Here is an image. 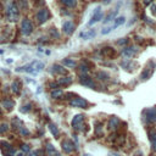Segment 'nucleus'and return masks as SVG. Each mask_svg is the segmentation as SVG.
<instances>
[{"instance_id":"79ce46f5","label":"nucleus","mask_w":156,"mask_h":156,"mask_svg":"<svg viewBox=\"0 0 156 156\" xmlns=\"http://www.w3.org/2000/svg\"><path fill=\"white\" fill-rule=\"evenodd\" d=\"M151 10H153V13H156V5L155 4L151 5Z\"/></svg>"},{"instance_id":"393cba45","label":"nucleus","mask_w":156,"mask_h":156,"mask_svg":"<svg viewBox=\"0 0 156 156\" xmlns=\"http://www.w3.org/2000/svg\"><path fill=\"white\" fill-rule=\"evenodd\" d=\"M150 141H151V149H153V151H156V131L150 134Z\"/></svg>"},{"instance_id":"412c9836","label":"nucleus","mask_w":156,"mask_h":156,"mask_svg":"<svg viewBox=\"0 0 156 156\" xmlns=\"http://www.w3.org/2000/svg\"><path fill=\"white\" fill-rule=\"evenodd\" d=\"M97 78L99 79V80H108V78H110V76H108V73L107 72H105V71H99V72H97Z\"/></svg>"},{"instance_id":"e433bc0d","label":"nucleus","mask_w":156,"mask_h":156,"mask_svg":"<svg viewBox=\"0 0 156 156\" xmlns=\"http://www.w3.org/2000/svg\"><path fill=\"white\" fill-rule=\"evenodd\" d=\"M128 42H129V39L128 38H121L120 40H117V45H127L128 44Z\"/></svg>"},{"instance_id":"a878e982","label":"nucleus","mask_w":156,"mask_h":156,"mask_svg":"<svg viewBox=\"0 0 156 156\" xmlns=\"http://www.w3.org/2000/svg\"><path fill=\"white\" fill-rule=\"evenodd\" d=\"M11 88H12V92L15 94H20V92H21V85H20V83L17 80H15V82L11 84Z\"/></svg>"},{"instance_id":"c756f323","label":"nucleus","mask_w":156,"mask_h":156,"mask_svg":"<svg viewBox=\"0 0 156 156\" xmlns=\"http://www.w3.org/2000/svg\"><path fill=\"white\" fill-rule=\"evenodd\" d=\"M21 125H22V123H21V121H20L18 118H13V120H12V123H11V126H12L13 128H18V129H20V128L22 127Z\"/></svg>"},{"instance_id":"c9c22d12","label":"nucleus","mask_w":156,"mask_h":156,"mask_svg":"<svg viewBox=\"0 0 156 156\" xmlns=\"http://www.w3.org/2000/svg\"><path fill=\"white\" fill-rule=\"evenodd\" d=\"M8 131H9V125H6V123L0 125V134H4Z\"/></svg>"},{"instance_id":"37998d69","label":"nucleus","mask_w":156,"mask_h":156,"mask_svg":"<svg viewBox=\"0 0 156 156\" xmlns=\"http://www.w3.org/2000/svg\"><path fill=\"white\" fill-rule=\"evenodd\" d=\"M143 3H144V5H150L151 0H143Z\"/></svg>"},{"instance_id":"72a5a7b5","label":"nucleus","mask_w":156,"mask_h":156,"mask_svg":"<svg viewBox=\"0 0 156 156\" xmlns=\"http://www.w3.org/2000/svg\"><path fill=\"white\" fill-rule=\"evenodd\" d=\"M18 132H20V135H23V137H26V135H29V134H31V133H29V131L27 129L26 127H23V126H22L21 128H20Z\"/></svg>"},{"instance_id":"f03ea898","label":"nucleus","mask_w":156,"mask_h":156,"mask_svg":"<svg viewBox=\"0 0 156 156\" xmlns=\"http://www.w3.org/2000/svg\"><path fill=\"white\" fill-rule=\"evenodd\" d=\"M33 32V24L28 18H23L21 22V33L23 36H29Z\"/></svg>"},{"instance_id":"cd10ccee","label":"nucleus","mask_w":156,"mask_h":156,"mask_svg":"<svg viewBox=\"0 0 156 156\" xmlns=\"http://www.w3.org/2000/svg\"><path fill=\"white\" fill-rule=\"evenodd\" d=\"M0 148H1L3 151H5V150H8V149H10L11 145H10V143H8V141L1 140V141H0Z\"/></svg>"},{"instance_id":"f8f14e48","label":"nucleus","mask_w":156,"mask_h":156,"mask_svg":"<svg viewBox=\"0 0 156 156\" xmlns=\"http://www.w3.org/2000/svg\"><path fill=\"white\" fill-rule=\"evenodd\" d=\"M137 51L138 50L135 48H133V46H128V48L126 46V48L122 50V55L126 56V57H132V56H134L135 54H137Z\"/></svg>"},{"instance_id":"f704fd0d","label":"nucleus","mask_w":156,"mask_h":156,"mask_svg":"<svg viewBox=\"0 0 156 156\" xmlns=\"http://www.w3.org/2000/svg\"><path fill=\"white\" fill-rule=\"evenodd\" d=\"M78 69H79V71L82 72L83 74H84V73H88V70H89V69H88V65H85V64H80V65L78 66Z\"/></svg>"},{"instance_id":"b1692460","label":"nucleus","mask_w":156,"mask_h":156,"mask_svg":"<svg viewBox=\"0 0 156 156\" xmlns=\"http://www.w3.org/2000/svg\"><path fill=\"white\" fill-rule=\"evenodd\" d=\"M62 64H64L66 67H70V69H73V67L77 66L76 61H73V60H71V59H64V60H62Z\"/></svg>"},{"instance_id":"20e7f679","label":"nucleus","mask_w":156,"mask_h":156,"mask_svg":"<svg viewBox=\"0 0 156 156\" xmlns=\"http://www.w3.org/2000/svg\"><path fill=\"white\" fill-rule=\"evenodd\" d=\"M70 104L73 107H79V108H88V106H89L87 100H84L83 98H79V97H76L74 99H72L70 101Z\"/></svg>"},{"instance_id":"aec40b11","label":"nucleus","mask_w":156,"mask_h":156,"mask_svg":"<svg viewBox=\"0 0 156 156\" xmlns=\"http://www.w3.org/2000/svg\"><path fill=\"white\" fill-rule=\"evenodd\" d=\"M59 85H69L72 83V77H62L57 79Z\"/></svg>"},{"instance_id":"bb28decb","label":"nucleus","mask_w":156,"mask_h":156,"mask_svg":"<svg viewBox=\"0 0 156 156\" xmlns=\"http://www.w3.org/2000/svg\"><path fill=\"white\" fill-rule=\"evenodd\" d=\"M48 127H49V131L52 133V135L57 137V135H59V128H57L55 125H54V123H49Z\"/></svg>"},{"instance_id":"4c0bfd02","label":"nucleus","mask_w":156,"mask_h":156,"mask_svg":"<svg viewBox=\"0 0 156 156\" xmlns=\"http://www.w3.org/2000/svg\"><path fill=\"white\" fill-rule=\"evenodd\" d=\"M112 29H113L112 27H105V28H103V31H101V34H103V36H106V34H108V33H110Z\"/></svg>"},{"instance_id":"4468645a","label":"nucleus","mask_w":156,"mask_h":156,"mask_svg":"<svg viewBox=\"0 0 156 156\" xmlns=\"http://www.w3.org/2000/svg\"><path fill=\"white\" fill-rule=\"evenodd\" d=\"M46 156H61V154L55 149L52 144L46 145Z\"/></svg>"},{"instance_id":"f257e3e1","label":"nucleus","mask_w":156,"mask_h":156,"mask_svg":"<svg viewBox=\"0 0 156 156\" xmlns=\"http://www.w3.org/2000/svg\"><path fill=\"white\" fill-rule=\"evenodd\" d=\"M6 12H8V17L10 21H16L20 15V9H18L16 1H12L9 4L8 9H6Z\"/></svg>"},{"instance_id":"39448f33","label":"nucleus","mask_w":156,"mask_h":156,"mask_svg":"<svg viewBox=\"0 0 156 156\" xmlns=\"http://www.w3.org/2000/svg\"><path fill=\"white\" fill-rule=\"evenodd\" d=\"M103 17H104V12L101 11V8L99 6V8H97V9H95V11H94L93 16H92V18H90V21L88 22V26H93V24H95L97 22H99V21H100V20H103Z\"/></svg>"},{"instance_id":"09e8293b","label":"nucleus","mask_w":156,"mask_h":156,"mask_svg":"<svg viewBox=\"0 0 156 156\" xmlns=\"http://www.w3.org/2000/svg\"><path fill=\"white\" fill-rule=\"evenodd\" d=\"M0 116H1V111H0Z\"/></svg>"},{"instance_id":"dca6fc26","label":"nucleus","mask_w":156,"mask_h":156,"mask_svg":"<svg viewBox=\"0 0 156 156\" xmlns=\"http://www.w3.org/2000/svg\"><path fill=\"white\" fill-rule=\"evenodd\" d=\"M80 123H83V115H76V116L73 117L72 122H71L72 127L76 128V127H77V126H79Z\"/></svg>"},{"instance_id":"ea45409f","label":"nucleus","mask_w":156,"mask_h":156,"mask_svg":"<svg viewBox=\"0 0 156 156\" xmlns=\"http://www.w3.org/2000/svg\"><path fill=\"white\" fill-rule=\"evenodd\" d=\"M22 150L26 151V153H28V151H31V146L27 145V144H23V145H22Z\"/></svg>"},{"instance_id":"5701e85b","label":"nucleus","mask_w":156,"mask_h":156,"mask_svg":"<svg viewBox=\"0 0 156 156\" xmlns=\"http://www.w3.org/2000/svg\"><path fill=\"white\" fill-rule=\"evenodd\" d=\"M125 22H126V17H125V16H120V17H117V18H115V24H113L112 28H117V27L122 26Z\"/></svg>"},{"instance_id":"9b49d317","label":"nucleus","mask_w":156,"mask_h":156,"mask_svg":"<svg viewBox=\"0 0 156 156\" xmlns=\"http://www.w3.org/2000/svg\"><path fill=\"white\" fill-rule=\"evenodd\" d=\"M103 55L108 57V59H113L115 56H116V50H115L113 48H111V46H106V48L103 49Z\"/></svg>"},{"instance_id":"a19ab883","label":"nucleus","mask_w":156,"mask_h":156,"mask_svg":"<svg viewBox=\"0 0 156 156\" xmlns=\"http://www.w3.org/2000/svg\"><path fill=\"white\" fill-rule=\"evenodd\" d=\"M49 87H50V88H59L60 85H59L57 82H50V83H49Z\"/></svg>"},{"instance_id":"58836bf2","label":"nucleus","mask_w":156,"mask_h":156,"mask_svg":"<svg viewBox=\"0 0 156 156\" xmlns=\"http://www.w3.org/2000/svg\"><path fill=\"white\" fill-rule=\"evenodd\" d=\"M27 8V1L26 0H20V9H26Z\"/></svg>"},{"instance_id":"f3484780","label":"nucleus","mask_w":156,"mask_h":156,"mask_svg":"<svg viewBox=\"0 0 156 156\" xmlns=\"http://www.w3.org/2000/svg\"><path fill=\"white\" fill-rule=\"evenodd\" d=\"M1 104H3V107H5L6 110H12L13 106H15V101L10 99H4Z\"/></svg>"},{"instance_id":"6ab92c4d","label":"nucleus","mask_w":156,"mask_h":156,"mask_svg":"<svg viewBox=\"0 0 156 156\" xmlns=\"http://www.w3.org/2000/svg\"><path fill=\"white\" fill-rule=\"evenodd\" d=\"M117 12H118V8H117V9H115L112 12H110V13H108V15L106 16V18L104 20V23H107V22H110V21H112V20H115V18H116Z\"/></svg>"},{"instance_id":"473e14b6","label":"nucleus","mask_w":156,"mask_h":156,"mask_svg":"<svg viewBox=\"0 0 156 156\" xmlns=\"http://www.w3.org/2000/svg\"><path fill=\"white\" fill-rule=\"evenodd\" d=\"M61 95H62V90H61V89L52 90V93H51V97H52L54 99H57V98H60Z\"/></svg>"},{"instance_id":"49530a36","label":"nucleus","mask_w":156,"mask_h":156,"mask_svg":"<svg viewBox=\"0 0 156 156\" xmlns=\"http://www.w3.org/2000/svg\"><path fill=\"white\" fill-rule=\"evenodd\" d=\"M111 1H112V0H105V1H104V3H105V4H110Z\"/></svg>"},{"instance_id":"9d476101","label":"nucleus","mask_w":156,"mask_h":156,"mask_svg":"<svg viewBox=\"0 0 156 156\" xmlns=\"http://www.w3.org/2000/svg\"><path fill=\"white\" fill-rule=\"evenodd\" d=\"M153 72H154V69H150L149 66H146L145 69L143 70V72L140 73V79L141 80H148L149 78H151Z\"/></svg>"},{"instance_id":"2f4dec72","label":"nucleus","mask_w":156,"mask_h":156,"mask_svg":"<svg viewBox=\"0 0 156 156\" xmlns=\"http://www.w3.org/2000/svg\"><path fill=\"white\" fill-rule=\"evenodd\" d=\"M3 154H4V156H13V155H16V151H15L13 148H10V149H8V150L3 151Z\"/></svg>"},{"instance_id":"1a4fd4ad","label":"nucleus","mask_w":156,"mask_h":156,"mask_svg":"<svg viewBox=\"0 0 156 156\" xmlns=\"http://www.w3.org/2000/svg\"><path fill=\"white\" fill-rule=\"evenodd\" d=\"M61 146H62V150L66 153V154H71L73 151V149L76 148L74 144L70 140H64L62 143H61Z\"/></svg>"},{"instance_id":"0eeeda50","label":"nucleus","mask_w":156,"mask_h":156,"mask_svg":"<svg viewBox=\"0 0 156 156\" xmlns=\"http://www.w3.org/2000/svg\"><path fill=\"white\" fill-rule=\"evenodd\" d=\"M143 115H144V120L146 122H155L156 121V107L146 108V110H144Z\"/></svg>"},{"instance_id":"c85d7f7f","label":"nucleus","mask_w":156,"mask_h":156,"mask_svg":"<svg viewBox=\"0 0 156 156\" xmlns=\"http://www.w3.org/2000/svg\"><path fill=\"white\" fill-rule=\"evenodd\" d=\"M31 108H32V105L31 104H26L22 107H20V111H21L22 113H27V112L31 111Z\"/></svg>"},{"instance_id":"ddd939ff","label":"nucleus","mask_w":156,"mask_h":156,"mask_svg":"<svg viewBox=\"0 0 156 156\" xmlns=\"http://www.w3.org/2000/svg\"><path fill=\"white\" fill-rule=\"evenodd\" d=\"M50 72H51V73H56V74H67V70L65 69V67L60 66V65H57V64L52 65Z\"/></svg>"},{"instance_id":"4be33fe9","label":"nucleus","mask_w":156,"mask_h":156,"mask_svg":"<svg viewBox=\"0 0 156 156\" xmlns=\"http://www.w3.org/2000/svg\"><path fill=\"white\" fill-rule=\"evenodd\" d=\"M60 1L62 3L66 8H70V9L74 8V6L77 5V0H60Z\"/></svg>"},{"instance_id":"de8ad7c7","label":"nucleus","mask_w":156,"mask_h":156,"mask_svg":"<svg viewBox=\"0 0 156 156\" xmlns=\"http://www.w3.org/2000/svg\"><path fill=\"white\" fill-rule=\"evenodd\" d=\"M110 156H120V155H118V154H111Z\"/></svg>"},{"instance_id":"c03bdc74","label":"nucleus","mask_w":156,"mask_h":156,"mask_svg":"<svg viewBox=\"0 0 156 156\" xmlns=\"http://www.w3.org/2000/svg\"><path fill=\"white\" fill-rule=\"evenodd\" d=\"M29 156H38V151H32L29 154Z\"/></svg>"},{"instance_id":"a211bd4d","label":"nucleus","mask_w":156,"mask_h":156,"mask_svg":"<svg viewBox=\"0 0 156 156\" xmlns=\"http://www.w3.org/2000/svg\"><path fill=\"white\" fill-rule=\"evenodd\" d=\"M95 36H97V32L94 29H89L85 33H80V38H84V39H93Z\"/></svg>"},{"instance_id":"7c9ffc66","label":"nucleus","mask_w":156,"mask_h":156,"mask_svg":"<svg viewBox=\"0 0 156 156\" xmlns=\"http://www.w3.org/2000/svg\"><path fill=\"white\" fill-rule=\"evenodd\" d=\"M49 34H50V37H51L52 39H57V38L60 37V34H59V32L56 31V28H51L50 32H49Z\"/></svg>"},{"instance_id":"6e6552de","label":"nucleus","mask_w":156,"mask_h":156,"mask_svg":"<svg viewBox=\"0 0 156 156\" xmlns=\"http://www.w3.org/2000/svg\"><path fill=\"white\" fill-rule=\"evenodd\" d=\"M74 29H76V26H74V23L72 21H66L64 24H62V31L65 34H69L71 36L72 33L74 32Z\"/></svg>"},{"instance_id":"423d86ee","label":"nucleus","mask_w":156,"mask_h":156,"mask_svg":"<svg viewBox=\"0 0 156 156\" xmlns=\"http://www.w3.org/2000/svg\"><path fill=\"white\" fill-rule=\"evenodd\" d=\"M79 82L80 84H83L84 87H88V88H92V89H97V85L94 83V80L92 77L87 76V74H82V76L79 77Z\"/></svg>"},{"instance_id":"2eb2a0df","label":"nucleus","mask_w":156,"mask_h":156,"mask_svg":"<svg viewBox=\"0 0 156 156\" xmlns=\"http://www.w3.org/2000/svg\"><path fill=\"white\" fill-rule=\"evenodd\" d=\"M120 125V120L117 117H111L110 120H108V129H111V131H115V129H117V127Z\"/></svg>"},{"instance_id":"7ed1b4c3","label":"nucleus","mask_w":156,"mask_h":156,"mask_svg":"<svg viewBox=\"0 0 156 156\" xmlns=\"http://www.w3.org/2000/svg\"><path fill=\"white\" fill-rule=\"evenodd\" d=\"M49 16H50V13H49V10H48V9H42V10H39L38 13L36 15L37 22H38L39 24H44V23L49 20Z\"/></svg>"},{"instance_id":"a18cd8bd","label":"nucleus","mask_w":156,"mask_h":156,"mask_svg":"<svg viewBox=\"0 0 156 156\" xmlns=\"http://www.w3.org/2000/svg\"><path fill=\"white\" fill-rule=\"evenodd\" d=\"M16 156H24V154H23V153H17Z\"/></svg>"}]
</instances>
